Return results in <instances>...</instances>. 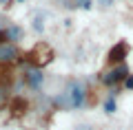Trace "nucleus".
I'll return each mask as SVG.
<instances>
[{
	"instance_id": "obj_1",
	"label": "nucleus",
	"mask_w": 133,
	"mask_h": 130,
	"mask_svg": "<svg viewBox=\"0 0 133 130\" xmlns=\"http://www.w3.org/2000/svg\"><path fill=\"white\" fill-rule=\"evenodd\" d=\"M87 99V88L84 84L78 82V79H71V82L66 84L64 93H62V102L58 99V102L62 104V108H80L82 104H84Z\"/></svg>"
},
{
	"instance_id": "obj_2",
	"label": "nucleus",
	"mask_w": 133,
	"mask_h": 130,
	"mask_svg": "<svg viewBox=\"0 0 133 130\" xmlns=\"http://www.w3.org/2000/svg\"><path fill=\"white\" fill-rule=\"evenodd\" d=\"M129 68H127V64H115V66H109V68L104 71V73L100 75V79H102V84L104 86H120V84H124L129 79Z\"/></svg>"
},
{
	"instance_id": "obj_3",
	"label": "nucleus",
	"mask_w": 133,
	"mask_h": 130,
	"mask_svg": "<svg viewBox=\"0 0 133 130\" xmlns=\"http://www.w3.org/2000/svg\"><path fill=\"white\" fill-rule=\"evenodd\" d=\"M20 57H22V51L16 42L0 40V66H11L20 62Z\"/></svg>"
},
{
	"instance_id": "obj_4",
	"label": "nucleus",
	"mask_w": 133,
	"mask_h": 130,
	"mask_svg": "<svg viewBox=\"0 0 133 130\" xmlns=\"http://www.w3.org/2000/svg\"><path fill=\"white\" fill-rule=\"evenodd\" d=\"M127 53H129V44L127 42H118L113 49L109 51V55H107V66H115V64H122L124 62V57H127Z\"/></svg>"
},
{
	"instance_id": "obj_5",
	"label": "nucleus",
	"mask_w": 133,
	"mask_h": 130,
	"mask_svg": "<svg viewBox=\"0 0 133 130\" xmlns=\"http://www.w3.org/2000/svg\"><path fill=\"white\" fill-rule=\"evenodd\" d=\"M42 82H44V75H42L40 68H29L27 73H24V84H27L31 90H38L40 86H42Z\"/></svg>"
},
{
	"instance_id": "obj_6",
	"label": "nucleus",
	"mask_w": 133,
	"mask_h": 130,
	"mask_svg": "<svg viewBox=\"0 0 133 130\" xmlns=\"http://www.w3.org/2000/svg\"><path fill=\"white\" fill-rule=\"evenodd\" d=\"M0 40H9V42H16V44H18L20 40H24V29L20 27V24L9 22V27L5 29V33H2V37H0Z\"/></svg>"
},
{
	"instance_id": "obj_7",
	"label": "nucleus",
	"mask_w": 133,
	"mask_h": 130,
	"mask_svg": "<svg viewBox=\"0 0 133 130\" xmlns=\"http://www.w3.org/2000/svg\"><path fill=\"white\" fill-rule=\"evenodd\" d=\"M9 27V22H7L5 18H0V37H2V33H5V29Z\"/></svg>"
},
{
	"instance_id": "obj_8",
	"label": "nucleus",
	"mask_w": 133,
	"mask_h": 130,
	"mask_svg": "<svg viewBox=\"0 0 133 130\" xmlns=\"http://www.w3.org/2000/svg\"><path fill=\"white\" fill-rule=\"evenodd\" d=\"M5 99H7V88H5V86H0V104L5 102Z\"/></svg>"
},
{
	"instance_id": "obj_9",
	"label": "nucleus",
	"mask_w": 133,
	"mask_h": 130,
	"mask_svg": "<svg viewBox=\"0 0 133 130\" xmlns=\"http://www.w3.org/2000/svg\"><path fill=\"white\" fill-rule=\"evenodd\" d=\"M98 5L100 7H111V5H113V0H98Z\"/></svg>"
},
{
	"instance_id": "obj_10",
	"label": "nucleus",
	"mask_w": 133,
	"mask_h": 130,
	"mask_svg": "<svg viewBox=\"0 0 133 130\" xmlns=\"http://www.w3.org/2000/svg\"><path fill=\"white\" fill-rule=\"evenodd\" d=\"M0 5H5V7H7V5H11V0H0Z\"/></svg>"
},
{
	"instance_id": "obj_11",
	"label": "nucleus",
	"mask_w": 133,
	"mask_h": 130,
	"mask_svg": "<svg viewBox=\"0 0 133 130\" xmlns=\"http://www.w3.org/2000/svg\"><path fill=\"white\" fill-rule=\"evenodd\" d=\"M18 2H22V0H18Z\"/></svg>"
}]
</instances>
